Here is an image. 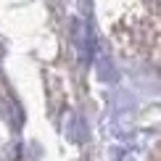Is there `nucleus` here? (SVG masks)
Returning a JSON list of instances; mask_svg holds the SVG:
<instances>
[{"instance_id":"1","label":"nucleus","mask_w":161,"mask_h":161,"mask_svg":"<svg viewBox=\"0 0 161 161\" xmlns=\"http://www.w3.org/2000/svg\"><path fill=\"white\" fill-rule=\"evenodd\" d=\"M108 35L127 53L161 69V0H114Z\"/></svg>"}]
</instances>
